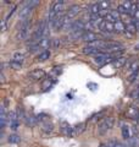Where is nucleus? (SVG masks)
<instances>
[{"label":"nucleus","mask_w":139,"mask_h":147,"mask_svg":"<svg viewBox=\"0 0 139 147\" xmlns=\"http://www.w3.org/2000/svg\"><path fill=\"white\" fill-rule=\"evenodd\" d=\"M84 126H86V124L84 123H81V124H77V125L73 127V132H75V135L77 134H81V132L84 131Z\"/></svg>","instance_id":"25"},{"label":"nucleus","mask_w":139,"mask_h":147,"mask_svg":"<svg viewBox=\"0 0 139 147\" xmlns=\"http://www.w3.org/2000/svg\"><path fill=\"white\" fill-rule=\"evenodd\" d=\"M38 4H39L38 0H31V1H28L25 6L21 9V11H20V18H22L23 21L28 20V17H29V15H31L32 10H33V9H34L37 5H38Z\"/></svg>","instance_id":"2"},{"label":"nucleus","mask_w":139,"mask_h":147,"mask_svg":"<svg viewBox=\"0 0 139 147\" xmlns=\"http://www.w3.org/2000/svg\"><path fill=\"white\" fill-rule=\"evenodd\" d=\"M65 1H62V0H60V1H55L51 6H50V10H49V20L50 21H54L55 18H56L59 16L60 11L62 10V6H63Z\"/></svg>","instance_id":"3"},{"label":"nucleus","mask_w":139,"mask_h":147,"mask_svg":"<svg viewBox=\"0 0 139 147\" xmlns=\"http://www.w3.org/2000/svg\"><path fill=\"white\" fill-rule=\"evenodd\" d=\"M132 97L133 98H138L139 97V90H136L134 92H132Z\"/></svg>","instance_id":"34"},{"label":"nucleus","mask_w":139,"mask_h":147,"mask_svg":"<svg viewBox=\"0 0 139 147\" xmlns=\"http://www.w3.org/2000/svg\"><path fill=\"white\" fill-rule=\"evenodd\" d=\"M1 30H3V31H5V30H6V21H5V20L1 22Z\"/></svg>","instance_id":"35"},{"label":"nucleus","mask_w":139,"mask_h":147,"mask_svg":"<svg viewBox=\"0 0 139 147\" xmlns=\"http://www.w3.org/2000/svg\"><path fill=\"white\" fill-rule=\"evenodd\" d=\"M83 53L87 54V55H93V57H95V55L101 53V50L95 48V47H93V45H90V44H87L86 47L83 48Z\"/></svg>","instance_id":"13"},{"label":"nucleus","mask_w":139,"mask_h":147,"mask_svg":"<svg viewBox=\"0 0 139 147\" xmlns=\"http://www.w3.org/2000/svg\"><path fill=\"white\" fill-rule=\"evenodd\" d=\"M99 30L103 31V32H108V33H111V32L115 31V25L114 24H110L108 21H103L101 22V25L99 26Z\"/></svg>","instance_id":"15"},{"label":"nucleus","mask_w":139,"mask_h":147,"mask_svg":"<svg viewBox=\"0 0 139 147\" xmlns=\"http://www.w3.org/2000/svg\"><path fill=\"white\" fill-rule=\"evenodd\" d=\"M82 40L88 42V44H89V43L95 42V40H99V37H98V34H96L95 32H93V31H86V33L83 34V37H82Z\"/></svg>","instance_id":"10"},{"label":"nucleus","mask_w":139,"mask_h":147,"mask_svg":"<svg viewBox=\"0 0 139 147\" xmlns=\"http://www.w3.org/2000/svg\"><path fill=\"white\" fill-rule=\"evenodd\" d=\"M100 147H110V146H109V145H101Z\"/></svg>","instance_id":"36"},{"label":"nucleus","mask_w":139,"mask_h":147,"mask_svg":"<svg viewBox=\"0 0 139 147\" xmlns=\"http://www.w3.org/2000/svg\"><path fill=\"white\" fill-rule=\"evenodd\" d=\"M37 120H38V119L34 118V117H27L26 118V124L28 126H34L37 124Z\"/></svg>","instance_id":"30"},{"label":"nucleus","mask_w":139,"mask_h":147,"mask_svg":"<svg viewBox=\"0 0 139 147\" xmlns=\"http://www.w3.org/2000/svg\"><path fill=\"white\" fill-rule=\"evenodd\" d=\"M9 121H10V129L13 131H16L18 129V118L16 112H12L10 114V118H9Z\"/></svg>","instance_id":"14"},{"label":"nucleus","mask_w":139,"mask_h":147,"mask_svg":"<svg viewBox=\"0 0 139 147\" xmlns=\"http://www.w3.org/2000/svg\"><path fill=\"white\" fill-rule=\"evenodd\" d=\"M114 64H115V66L116 67H122L124 64H126V58H123V57H121V58H118V59H116V60L114 61Z\"/></svg>","instance_id":"26"},{"label":"nucleus","mask_w":139,"mask_h":147,"mask_svg":"<svg viewBox=\"0 0 139 147\" xmlns=\"http://www.w3.org/2000/svg\"><path fill=\"white\" fill-rule=\"evenodd\" d=\"M51 47L54 49H57L60 47V39L59 38H53L51 39Z\"/></svg>","instance_id":"33"},{"label":"nucleus","mask_w":139,"mask_h":147,"mask_svg":"<svg viewBox=\"0 0 139 147\" xmlns=\"http://www.w3.org/2000/svg\"><path fill=\"white\" fill-rule=\"evenodd\" d=\"M138 5H139V4H138Z\"/></svg>","instance_id":"37"},{"label":"nucleus","mask_w":139,"mask_h":147,"mask_svg":"<svg viewBox=\"0 0 139 147\" xmlns=\"http://www.w3.org/2000/svg\"><path fill=\"white\" fill-rule=\"evenodd\" d=\"M139 70V60H136V61H133L131 65H129V72L133 74V72H136Z\"/></svg>","instance_id":"27"},{"label":"nucleus","mask_w":139,"mask_h":147,"mask_svg":"<svg viewBox=\"0 0 139 147\" xmlns=\"http://www.w3.org/2000/svg\"><path fill=\"white\" fill-rule=\"evenodd\" d=\"M120 15H121V13L117 10H110L108 16L105 17V21L110 22V24H116L117 21H120Z\"/></svg>","instance_id":"11"},{"label":"nucleus","mask_w":139,"mask_h":147,"mask_svg":"<svg viewBox=\"0 0 139 147\" xmlns=\"http://www.w3.org/2000/svg\"><path fill=\"white\" fill-rule=\"evenodd\" d=\"M115 125V119L112 117H108V118H104L103 120L100 121L99 124V127H98V132L99 135H105L106 132H109L110 130H112V127Z\"/></svg>","instance_id":"1"},{"label":"nucleus","mask_w":139,"mask_h":147,"mask_svg":"<svg viewBox=\"0 0 139 147\" xmlns=\"http://www.w3.org/2000/svg\"><path fill=\"white\" fill-rule=\"evenodd\" d=\"M80 11H81V6L80 5H71L68 7L67 12H66V16L72 20L73 17H76L78 13H80Z\"/></svg>","instance_id":"12"},{"label":"nucleus","mask_w":139,"mask_h":147,"mask_svg":"<svg viewBox=\"0 0 139 147\" xmlns=\"http://www.w3.org/2000/svg\"><path fill=\"white\" fill-rule=\"evenodd\" d=\"M127 146L128 147H139V139L137 136L131 137L129 140H127Z\"/></svg>","instance_id":"23"},{"label":"nucleus","mask_w":139,"mask_h":147,"mask_svg":"<svg viewBox=\"0 0 139 147\" xmlns=\"http://www.w3.org/2000/svg\"><path fill=\"white\" fill-rule=\"evenodd\" d=\"M138 77H139V70L136 71V72H133V74H131V75L128 76V82H129V84H132V82L136 81Z\"/></svg>","instance_id":"32"},{"label":"nucleus","mask_w":139,"mask_h":147,"mask_svg":"<svg viewBox=\"0 0 139 147\" xmlns=\"http://www.w3.org/2000/svg\"><path fill=\"white\" fill-rule=\"evenodd\" d=\"M61 131H62V134L65 136H68V137L75 135V132H73V127L67 123H62L61 124Z\"/></svg>","instance_id":"16"},{"label":"nucleus","mask_w":139,"mask_h":147,"mask_svg":"<svg viewBox=\"0 0 139 147\" xmlns=\"http://www.w3.org/2000/svg\"><path fill=\"white\" fill-rule=\"evenodd\" d=\"M136 134V130H134L133 127H131L129 125H127V124H124V125H122V136L124 137V140H129L131 137L136 136L134 135Z\"/></svg>","instance_id":"9"},{"label":"nucleus","mask_w":139,"mask_h":147,"mask_svg":"<svg viewBox=\"0 0 139 147\" xmlns=\"http://www.w3.org/2000/svg\"><path fill=\"white\" fill-rule=\"evenodd\" d=\"M29 33V21L26 20L21 24L20 30L17 32V39H26Z\"/></svg>","instance_id":"6"},{"label":"nucleus","mask_w":139,"mask_h":147,"mask_svg":"<svg viewBox=\"0 0 139 147\" xmlns=\"http://www.w3.org/2000/svg\"><path fill=\"white\" fill-rule=\"evenodd\" d=\"M99 3V6L101 9V11H104V10H109V7L111 5V3L108 1V0H105V1H98Z\"/></svg>","instance_id":"29"},{"label":"nucleus","mask_w":139,"mask_h":147,"mask_svg":"<svg viewBox=\"0 0 139 147\" xmlns=\"http://www.w3.org/2000/svg\"><path fill=\"white\" fill-rule=\"evenodd\" d=\"M49 58H50V52L49 50H45V52L39 53V55L37 57V60L38 61H45V60H48Z\"/></svg>","instance_id":"21"},{"label":"nucleus","mask_w":139,"mask_h":147,"mask_svg":"<svg viewBox=\"0 0 139 147\" xmlns=\"http://www.w3.org/2000/svg\"><path fill=\"white\" fill-rule=\"evenodd\" d=\"M126 30H127L131 34L136 33V32H137V26H136V24H134V21H133V22H131V24H128V25L126 26Z\"/></svg>","instance_id":"28"},{"label":"nucleus","mask_w":139,"mask_h":147,"mask_svg":"<svg viewBox=\"0 0 139 147\" xmlns=\"http://www.w3.org/2000/svg\"><path fill=\"white\" fill-rule=\"evenodd\" d=\"M123 50V45L117 42H105L104 53H118Z\"/></svg>","instance_id":"4"},{"label":"nucleus","mask_w":139,"mask_h":147,"mask_svg":"<svg viewBox=\"0 0 139 147\" xmlns=\"http://www.w3.org/2000/svg\"><path fill=\"white\" fill-rule=\"evenodd\" d=\"M127 114H128V117H129V118L137 119L138 115H139V110H138L137 108H134V107H131V108H128Z\"/></svg>","instance_id":"22"},{"label":"nucleus","mask_w":139,"mask_h":147,"mask_svg":"<svg viewBox=\"0 0 139 147\" xmlns=\"http://www.w3.org/2000/svg\"><path fill=\"white\" fill-rule=\"evenodd\" d=\"M100 11H101V9L99 6V3H94L89 6V13L90 15H99Z\"/></svg>","instance_id":"19"},{"label":"nucleus","mask_w":139,"mask_h":147,"mask_svg":"<svg viewBox=\"0 0 139 147\" xmlns=\"http://www.w3.org/2000/svg\"><path fill=\"white\" fill-rule=\"evenodd\" d=\"M44 76H45V72L41 70V69H37V70H33L29 74V77L33 80H40V79H43Z\"/></svg>","instance_id":"18"},{"label":"nucleus","mask_w":139,"mask_h":147,"mask_svg":"<svg viewBox=\"0 0 139 147\" xmlns=\"http://www.w3.org/2000/svg\"><path fill=\"white\" fill-rule=\"evenodd\" d=\"M41 130H43L45 134H50V132H53L54 130V125L50 121H46L43 124V126H41Z\"/></svg>","instance_id":"20"},{"label":"nucleus","mask_w":139,"mask_h":147,"mask_svg":"<svg viewBox=\"0 0 139 147\" xmlns=\"http://www.w3.org/2000/svg\"><path fill=\"white\" fill-rule=\"evenodd\" d=\"M51 45V40H50L48 37H43L40 40H39V43L35 45L34 48H32L31 49V52L32 53H34L37 52V50H41V52H45V50H48V48Z\"/></svg>","instance_id":"5"},{"label":"nucleus","mask_w":139,"mask_h":147,"mask_svg":"<svg viewBox=\"0 0 139 147\" xmlns=\"http://www.w3.org/2000/svg\"><path fill=\"white\" fill-rule=\"evenodd\" d=\"M7 123V114L5 112V107L1 105V108H0V127L4 129Z\"/></svg>","instance_id":"17"},{"label":"nucleus","mask_w":139,"mask_h":147,"mask_svg":"<svg viewBox=\"0 0 139 147\" xmlns=\"http://www.w3.org/2000/svg\"><path fill=\"white\" fill-rule=\"evenodd\" d=\"M114 25H115V31L118 32V33H123L124 30H126V27H124V25H123L122 21H117V22H116V24H114Z\"/></svg>","instance_id":"24"},{"label":"nucleus","mask_w":139,"mask_h":147,"mask_svg":"<svg viewBox=\"0 0 139 147\" xmlns=\"http://www.w3.org/2000/svg\"><path fill=\"white\" fill-rule=\"evenodd\" d=\"M23 61H25V55H23L21 52H16L12 55V60L10 63V65L13 69H20L21 65L23 64Z\"/></svg>","instance_id":"7"},{"label":"nucleus","mask_w":139,"mask_h":147,"mask_svg":"<svg viewBox=\"0 0 139 147\" xmlns=\"http://www.w3.org/2000/svg\"><path fill=\"white\" fill-rule=\"evenodd\" d=\"M20 136L18 135H10L9 136V142H10V144H18V142H20Z\"/></svg>","instance_id":"31"},{"label":"nucleus","mask_w":139,"mask_h":147,"mask_svg":"<svg viewBox=\"0 0 139 147\" xmlns=\"http://www.w3.org/2000/svg\"><path fill=\"white\" fill-rule=\"evenodd\" d=\"M65 20H66V15H59L54 21H51V27L55 32H59L65 27Z\"/></svg>","instance_id":"8"}]
</instances>
